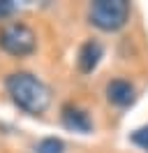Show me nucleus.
Segmentation results:
<instances>
[{"mask_svg":"<svg viewBox=\"0 0 148 153\" xmlns=\"http://www.w3.org/2000/svg\"><path fill=\"white\" fill-rule=\"evenodd\" d=\"M5 88H7L12 102L23 109L26 114L39 116L44 114L49 105H51V91L42 79H37L30 72H14L5 79Z\"/></svg>","mask_w":148,"mask_h":153,"instance_id":"f257e3e1","label":"nucleus"},{"mask_svg":"<svg viewBox=\"0 0 148 153\" xmlns=\"http://www.w3.org/2000/svg\"><path fill=\"white\" fill-rule=\"evenodd\" d=\"M130 19V2L127 0H95L88 7L90 26L104 33L120 30Z\"/></svg>","mask_w":148,"mask_h":153,"instance_id":"f03ea898","label":"nucleus"},{"mask_svg":"<svg viewBox=\"0 0 148 153\" xmlns=\"http://www.w3.org/2000/svg\"><path fill=\"white\" fill-rule=\"evenodd\" d=\"M0 49L14 58H26L37 49V35L28 23L14 21L0 28Z\"/></svg>","mask_w":148,"mask_h":153,"instance_id":"7ed1b4c3","label":"nucleus"},{"mask_svg":"<svg viewBox=\"0 0 148 153\" xmlns=\"http://www.w3.org/2000/svg\"><path fill=\"white\" fill-rule=\"evenodd\" d=\"M107 100L113 107H130L134 102V86L127 79H111L107 84Z\"/></svg>","mask_w":148,"mask_h":153,"instance_id":"20e7f679","label":"nucleus"},{"mask_svg":"<svg viewBox=\"0 0 148 153\" xmlns=\"http://www.w3.org/2000/svg\"><path fill=\"white\" fill-rule=\"evenodd\" d=\"M63 125L67 130H74V132H81V134H88L92 130V121L88 111L74 105L63 107Z\"/></svg>","mask_w":148,"mask_h":153,"instance_id":"39448f33","label":"nucleus"},{"mask_svg":"<svg viewBox=\"0 0 148 153\" xmlns=\"http://www.w3.org/2000/svg\"><path fill=\"white\" fill-rule=\"evenodd\" d=\"M102 53H104V49H102V44L97 42V39H88V42H83L81 49H79V58H76L79 72H83V74H90L92 70L97 67Z\"/></svg>","mask_w":148,"mask_h":153,"instance_id":"423d86ee","label":"nucleus"},{"mask_svg":"<svg viewBox=\"0 0 148 153\" xmlns=\"http://www.w3.org/2000/svg\"><path fill=\"white\" fill-rule=\"evenodd\" d=\"M37 153H65V142L58 137H46L42 142H37L35 146Z\"/></svg>","mask_w":148,"mask_h":153,"instance_id":"0eeeda50","label":"nucleus"},{"mask_svg":"<svg viewBox=\"0 0 148 153\" xmlns=\"http://www.w3.org/2000/svg\"><path fill=\"white\" fill-rule=\"evenodd\" d=\"M132 142L137 144V146H141V149H146V151H148V125H146V128H141V130H137V132L132 134Z\"/></svg>","mask_w":148,"mask_h":153,"instance_id":"6e6552de","label":"nucleus"},{"mask_svg":"<svg viewBox=\"0 0 148 153\" xmlns=\"http://www.w3.org/2000/svg\"><path fill=\"white\" fill-rule=\"evenodd\" d=\"M14 12H16V2L14 0H0V21L12 16Z\"/></svg>","mask_w":148,"mask_h":153,"instance_id":"1a4fd4ad","label":"nucleus"}]
</instances>
